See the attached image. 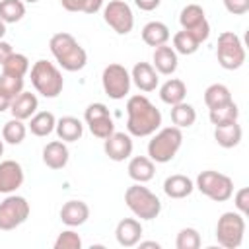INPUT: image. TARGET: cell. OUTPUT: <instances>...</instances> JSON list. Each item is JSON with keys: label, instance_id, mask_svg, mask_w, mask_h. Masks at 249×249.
<instances>
[{"label": "cell", "instance_id": "37", "mask_svg": "<svg viewBox=\"0 0 249 249\" xmlns=\"http://www.w3.org/2000/svg\"><path fill=\"white\" fill-rule=\"evenodd\" d=\"M175 247L177 249H198L200 247V233L195 228H183L177 233Z\"/></svg>", "mask_w": 249, "mask_h": 249}, {"label": "cell", "instance_id": "3", "mask_svg": "<svg viewBox=\"0 0 249 249\" xmlns=\"http://www.w3.org/2000/svg\"><path fill=\"white\" fill-rule=\"evenodd\" d=\"M183 144V132L179 126H165L154 132L152 140L148 142V158L156 163H167L175 158Z\"/></svg>", "mask_w": 249, "mask_h": 249}, {"label": "cell", "instance_id": "33", "mask_svg": "<svg viewBox=\"0 0 249 249\" xmlns=\"http://www.w3.org/2000/svg\"><path fill=\"white\" fill-rule=\"evenodd\" d=\"M198 39L193 35V33H189V31H185V29H181V31H177L175 35H173V51L175 53H179V54H195L196 51H198Z\"/></svg>", "mask_w": 249, "mask_h": 249}, {"label": "cell", "instance_id": "43", "mask_svg": "<svg viewBox=\"0 0 249 249\" xmlns=\"http://www.w3.org/2000/svg\"><path fill=\"white\" fill-rule=\"evenodd\" d=\"M12 53H14V51H12V45L0 39V66L4 64V60H6V58L12 54Z\"/></svg>", "mask_w": 249, "mask_h": 249}, {"label": "cell", "instance_id": "31", "mask_svg": "<svg viewBox=\"0 0 249 249\" xmlns=\"http://www.w3.org/2000/svg\"><path fill=\"white\" fill-rule=\"evenodd\" d=\"M25 134H27V126L23 124V121L14 119V117L8 123H4V126H2V140L8 144H14V146L21 144Z\"/></svg>", "mask_w": 249, "mask_h": 249}, {"label": "cell", "instance_id": "6", "mask_svg": "<svg viewBox=\"0 0 249 249\" xmlns=\"http://www.w3.org/2000/svg\"><path fill=\"white\" fill-rule=\"evenodd\" d=\"M195 187L208 198H212L214 202H226L228 198H231L233 195V181L214 169H206L202 173H198Z\"/></svg>", "mask_w": 249, "mask_h": 249}, {"label": "cell", "instance_id": "32", "mask_svg": "<svg viewBox=\"0 0 249 249\" xmlns=\"http://www.w3.org/2000/svg\"><path fill=\"white\" fill-rule=\"evenodd\" d=\"M25 16L23 0H0V19L4 23H16Z\"/></svg>", "mask_w": 249, "mask_h": 249}, {"label": "cell", "instance_id": "7", "mask_svg": "<svg viewBox=\"0 0 249 249\" xmlns=\"http://www.w3.org/2000/svg\"><path fill=\"white\" fill-rule=\"evenodd\" d=\"M245 235V216L239 212H224L216 224V239L226 249H237Z\"/></svg>", "mask_w": 249, "mask_h": 249}, {"label": "cell", "instance_id": "13", "mask_svg": "<svg viewBox=\"0 0 249 249\" xmlns=\"http://www.w3.org/2000/svg\"><path fill=\"white\" fill-rule=\"evenodd\" d=\"M84 119H86L88 126H89V132L95 138L105 140L109 134L115 132V123L111 119L109 109L103 103H91V105H88L86 107V113H84Z\"/></svg>", "mask_w": 249, "mask_h": 249}, {"label": "cell", "instance_id": "11", "mask_svg": "<svg viewBox=\"0 0 249 249\" xmlns=\"http://www.w3.org/2000/svg\"><path fill=\"white\" fill-rule=\"evenodd\" d=\"M103 19L105 23L119 35H126L134 27V16L126 2L123 0H111L103 8Z\"/></svg>", "mask_w": 249, "mask_h": 249}, {"label": "cell", "instance_id": "46", "mask_svg": "<svg viewBox=\"0 0 249 249\" xmlns=\"http://www.w3.org/2000/svg\"><path fill=\"white\" fill-rule=\"evenodd\" d=\"M4 35H6V23H4L2 19H0V39H2Z\"/></svg>", "mask_w": 249, "mask_h": 249}, {"label": "cell", "instance_id": "45", "mask_svg": "<svg viewBox=\"0 0 249 249\" xmlns=\"http://www.w3.org/2000/svg\"><path fill=\"white\" fill-rule=\"evenodd\" d=\"M138 243H140V247H156V249H160L158 241H138Z\"/></svg>", "mask_w": 249, "mask_h": 249}, {"label": "cell", "instance_id": "8", "mask_svg": "<svg viewBox=\"0 0 249 249\" xmlns=\"http://www.w3.org/2000/svg\"><path fill=\"white\" fill-rule=\"evenodd\" d=\"M216 56H218V62H220L222 68L237 70L245 62V47L233 31H224V33L218 35Z\"/></svg>", "mask_w": 249, "mask_h": 249}, {"label": "cell", "instance_id": "47", "mask_svg": "<svg viewBox=\"0 0 249 249\" xmlns=\"http://www.w3.org/2000/svg\"><path fill=\"white\" fill-rule=\"evenodd\" d=\"M2 154H4V140H0V158H2Z\"/></svg>", "mask_w": 249, "mask_h": 249}, {"label": "cell", "instance_id": "38", "mask_svg": "<svg viewBox=\"0 0 249 249\" xmlns=\"http://www.w3.org/2000/svg\"><path fill=\"white\" fill-rule=\"evenodd\" d=\"M0 89H2L10 99H14L18 93L23 91V78L12 76V74H4V72H2V76H0Z\"/></svg>", "mask_w": 249, "mask_h": 249}, {"label": "cell", "instance_id": "48", "mask_svg": "<svg viewBox=\"0 0 249 249\" xmlns=\"http://www.w3.org/2000/svg\"><path fill=\"white\" fill-rule=\"evenodd\" d=\"M23 2H29V4H33V2H39V0H23Z\"/></svg>", "mask_w": 249, "mask_h": 249}, {"label": "cell", "instance_id": "39", "mask_svg": "<svg viewBox=\"0 0 249 249\" xmlns=\"http://www.w3.org/2000/svg\"><path fill=\"white\" fill-rule=\"evenodd\" d=\"M80 247H82V237L74 230L60 231L54 241V249H80Z\"/></svg>", "mask_w": 249, "mask_h": 249}, {"label": "cell", "instance_id": "40", "mask_svg": "<svg viewBox=\"0 0 249 249\" xmlns=\"http://www.w3.org/2000/svg\"><path fill=\"white\" fill-rule=\"evenodd\" d=\"M235 208L239 214L247 216L249 214V189L247 187H241L237 193H235Z\"/></svg>", "mask_w": 249, "mask_h": 249}, {"label": "cell", "instance_id": "44", "mask_svg": "<svg viewBox=\"0 0 249 249\" xmlns=\"http://www.w3.org/2000/svg\"><path fill=\"white\" fill-rule=\"evenodd\" d=\"M10 103H12V99H10V97L0 89V113H2V111H6V109H10Z\"/></svg>", "mask_w": 249, "mask_h": 249}, {"label": "cell", "instance_id": "26", "mask_svg": "<svg viewBox=\"0 0 249 249\" xmlns=\"http://www.w3.org/2000/svg\"><path fill=\"white\" fill-rule=\"evenodd\" d=\"M243 130L237 124V121L228 123V124H218L214 128V140L222 146V148H235L241 142Z\"/></svg>", "mask_w": 249, "mask_h": 249}, {"label": "cell", "instance_id": "34", "mask_svg": "<svg viewBox=\"0 0 249 249\" xmlns=\"http://www.w3.org/2000/svg\"><path fill=\"white\" fill-rule=\"evenodd\" d=\"M210 123L214 124V126H218V124H228V123H233V121H237V117H239V109H237V105L233 103V101H230V103H226V105H222V107H216V109H210Z\"/></svg>", "mask_w": 249, "mask_h": 249}, {"label": "cell", "instance_id": "41", "mask_svg": "<svg viewBox=\"0 0 249 249\" xmlns=\"http://www.w3.org/2000/svg\"><path fill=\"white\" fill-rule=\"evenodd\" d=\"M224 6L233 16H243L249 12V0H224Z\"/></svg>", "mask_w": 249, "mask_h": 249}, {"label": "cell", "instance_id": "4", "mask_svg": "<svg viewBox=\"0 0 249 249\" xmlns=\"http://www.w3.org/2000/svg\"><path fill=\"white\" fill-rule=\"evenodd\" d=\"M124 202L130 212L140 220H154L161 212L160 198L142 183H134L124 191Z\"/></svg>", "mask_w": 249, "mask_h": 249}, {"label": "cell", "instance_id": "20", "mask_svg": "<svg viewBox=\"0 0 249 249\" xmlns=\"http://www.w3.org/2000/svg\"><path fill=\"white\" fill-rule=\"evenodd\" d=\"M70 152L62 140H53L43 148V163L49 169H62L68 163Z\"/></svg>", "mask_w": 249, "mask_h": 249}, {"label": "cell", "instance_id": "22", "mask_svg": "<svg viewBox=\"0 0 249 249\" xmlns=\"http://www.w3.org/2000/svg\"><path fill=\"white\" fill-rule=\"evenodd\" d=\"M128 177L136 183H148L154 173H156V165L154 161L148 158V156H134L130 161H128Z\"/></svg>", "mask_w": 249, "mask_h": 249}, {"label": "cell", "instance_id": "35", "mask_svg": "<svg viewBox=\"0 0 249 249\" xmlns=\"http://www.w3.org/2000/svg\"><path fill=\"white\" fill-rule=\"evenodd\" d=\"M27 70H29V60L21 53H12L2 64L4 74H12V76H19V78H23L27 74Z\"/></svg>", "mask_w": 249, "mask_h": 249}, {"label": "cell", "instance_id": "14", "mask_svg": "<svg viewBox=\"0 0 249 249\" xmlns=\"http://www.w3.org/2000/svg\"><path fill=\"white\" fill-rule=\"evenodd\" d=\"M132 136L126 132H113L105 138L103 142V150L109 156V160L113 161H124L132 156Z\"/></svg>", "mask_w": 249, "mask_h": 249}, {"label": "cell", "instance_id": "27", "mask_svg": "<svg viewBox=\"0 0 249 249\" xmlns=\"http://www.w3.org/2000/svg\"><path fill=\"white\" fill-rule=\"evenodd\" d=\"M185 95H187V86L179 78H169L160 88V99L167 105H177V103L185 101Z\"/></svg>", "mask_w": 249, "mask_h": 249}, {"label": "cell", "instance_id": "36", "mask_svg": "<svg viewBox=\"0 0 249 249\" xmlns=\"http://www.w3.org/2000/svg\"><path fill=\"white\" fill-rule=\"evenodd\" d=\"M60 4L66 12H84V14H95L103 8V0H60Z\"/></svg>", "mask_w": 249, "mask_h": 249}, {"label": "cell", "instance_id": "30", "mask_svg": "<svg viewBox=\"0 0 249 249\" xmlns=\"http://www.w3.org/2000/svg\"><path fill=\"white\" fill-rule=\"evenodd\" d=\"M171 121H173V124L179 126V128H189V126H193L195 121H196V111H195L193 105L181 101V103H177V105H171Z\"/></svg>", "mask_w": 249, "mask_h": 249}, {"label": "cell", "instance_id": "23", "mask_svg": "<svg viewBox=\"0 0 249 249\" xmlns=\"http://www.w3.org/2000/svg\"><path fill=\"white\" fill-rule=\"evenodd\" d=\"M54 130H56V136L62 140V142H76L82 138L84 134V124L80 119L76 117H60L54 124Z\"/></svg>", "mask_w": 249, "mask_h": 249}, {"label": "cell", "instance_id": "10", "mask_svg": "<svg viewBox=\"0 0 249 249\" xmlns=\"http://www.w3.org/2000/svg\"><path fill=\"white\" fill-rule=\"evenodd\" d=\"M130 74L128 70L123 66V64H109L103 68V74H101V84H103V89L105 93L111 97V99H123L124 95H128L130 91Z\"/></svg>", "mask_w": 249, "mask_h": 249}, {"label": "cell", "instance_id": "15", "mask_svg": "<svg viewBox=\"0 0 249 249\" xmlns=\"http://www.w3.org/2000/svg\"><path fill=\"white\" fill-rule=\"evenodd\" d=\"M23 167L14 160L0 161V193L12 195L23 185Z\"/></svg>", "mask_w": 249, "mask_h": 249}, {"label": "cell", "instance_id": "17", "mask_svg": "<svg viewBox=\"0 0 249 249\" xmlns=\"http://www.w3.org/2000/svg\"><path fill=\"white\" fill-rule=\"evenodd\" d=\"M130 80L134 82V86L140 91H146V93L154 91L158 88V82H160L156 68L152 64H148V62H136L132 72H130Z\"/></svg>", "mask_w": 249, "mask_h": 249}, {"label": "cell", "instance_id": "29", "mask_svg": "<svg viewBox=\"0 0 249 249\" xmlns=\"http://www.w3.org/2000/svg\"><path fill=\"white\" fill-rule=\"evenodd\" d=\"M230 101H233L231 99V91L224 84H210L206 88V91H204V103H206L208 109L222 107V105H226Z\"/></svg>", "mask_w": 249, "mask_h": 249}, {"label": "cell", "instance_id": "1", "mask_svg": "<svg viewBox=\"0 0 249 249\" xmlns=\"http://www.w3.org/2000/svg\"><path fill=\"white\" fill-rule=\"evenodd\" d=\"M126 130L130 136H152L161 126L160 109L146 95H132L126 101Z\"/></svg>", "mask_w": 249, "mask_h": 249}, {"label": "cell", "instance_id": "5", "mask_svg": "<svg viewBox=\"0 0 249 249\" xmlns=\"http://www.w3.org/2000/svg\"><path fill=\"white\" fill-rule=\"evenodd\" d=\"M31 84L37 89V93L53 99V97L60 95V91L64 88V78L53 62L41 58L31 66Z\"/></svg>", "mask_w": 249, "mask_h": 249}, {"label": "cell", "instance_id": "42", "mask_svg": "<svg viewBox=\"0 0 249 249\" xmlns=\"http://www.w3.org/2000/svg\"><path fill=\"white\" fill-rule=\"evenodd\" d=\"M160 2H161V0H134V4H136L140 10H144V12L156 10V8L160 6Z\"/></svg>", "mask_w": 249, "mask_h": 249}, {"label": "cell", "instance_id": "28", "mask_svg": "<svg viewBox=\"0 0 249 249\" xmlns=\"http://www.w3.org/2000/svg\"><path fill=\"white\" fill-rule=\"evenodd\" d=\"M54 124H56V119H54V115L51 111H39V113H35L31 117L29 130H31V134L43 138V136H49L54 130Z\"/></svg>", "mask_w": 249, "mask_h": 249}, {"label": "cell", "instance_id": "12", "mask_svg": "<svg viewBox=\"0 0 249 249\" xmlns=\"http://www.w3.org/2000/svg\"><path fill=\"white\" fill-rule=\"evenodd\" d=\"M179 23L185 31L193 33L198 39V43L206 41L210 35V23L206 19L204 10L198 4H187L179 14Z\"/></svg>", "mask_w": 249, "mask_h": 249}, {"label": "cell", "instance_id": "24", "mask_svg": "<svg viewBox=\"0 0 249 249\" xmlns=\"http://www.w3.org/2000/svg\"><path fill=\"white\" fill-rule=\"evenodd\" d=\"M193 189H195V183L187 175H181V173L169 175L163 181V193L169 198H185L193 193Z\"/></svg>", "mask_w": 249, "mask_h": 249}, {"label": "cell", "instance_id": "19", "mask_svg": "<svg viewBox=\"0 0 249 249\" xmlns=\"http://www.w3.org/2000/svg\"><path fill=\"white\" fill-rule=\"evenodd\" d=\"M88 218H89V206L84 200H68L60 208V220L68 228L82 226V224H86Z\"/></svg>", "mask_w": 249, "mask_h": 249}, {"label": "cell", "instance_id": "2", "mask_svg": "<svg viewBox=\"0 0 249 249\" xmlns=\"http://www.w3.org/2000/svg\"><path fill=\"white\" fill-rule=\"evenodd\" d=\"M49 49L54 56V60L68 72H78L86 66L88 62V53L86 49L66 31L54 33L49 41Z\"/></svg>", "mask_w": 249, "mask_h": 249}, {"label": "cell", "instance_id": "18", "mask_svg": "<svg viewBox=\"0 0 249 249\" xmlns=\"http://www.w3.org/2000/svg\"><path fill=\"white\" fill-rule=\"evenodd\" d=\"M37 107H39V101H37V95L31 93V91H21L18 93L12 103H10V113L14 119H19V121H27L31 119L35 113H37Z\"/></svg>", "mask_w": 249, "mask_h": 249}, {"label": "cell", "instance_id": "9", "mask_svg": "<svg viewBox=\"0 0 249 249\" xmlns=\"http://www.w3.org/2000/svg\"><path fill=\"white\" fill-rule=\"evenodd\" d=\"M29 202L23 196L18 195H8L0 202V230L10 231L21 226L29 218Z\"/></svg>", "mask_w": 249, "mask_h": 249}, {"label": "cell", "instance_id": "16", "mask_svg": "<svg viewBox=\"0 0 249 249\" xmlns=\"http://www.w3.org/2000/svg\"><path fill=\"white\" fill-rule=\"evenodd\" d=\"M115 237L121 247H134L142 237V224L136 218H123L115 228Z\"/></svg>", "mask_w": 249, "mask_h": 249}, {"label": "cell", "instance_id": "25", "mask_svg": "<svg viewBox=\"0 0 249 249\" xmlns=\"http://www.w3.org/2000/svg\"><path fill=\"white\" fill-rule=\"evenodd\" d=\"M171 33H169V27L163 23V21H148L144 27H142V41L148 45V47H160V45H165L169 41Z\"/></svg>", "mask_w": 249, "mask_h": 249}, {"label": "cell", "instance_id": "21", "mask_svg": "<svg viewBox=\"0 0 249 249\" xmlns=\"http://www.w3.org/2000/svg\"><path fill=\"white\" fill-rule=\"evenodd\" d=\"M177 53L173 51V47H169L167 43L165 45H160L154 49V68L158 74H163V76H169L177 70Z\"/></svg>", "mask_w": 249, "mask_h": 249}]
</instances>
